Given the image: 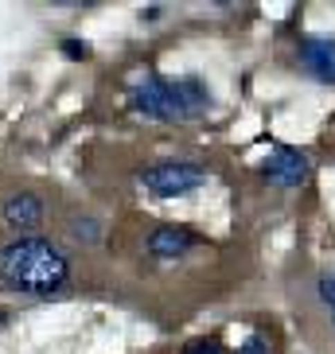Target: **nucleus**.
Listing matches in <instances>:
<instances>
[{
	"mask_svg": "<svg viewBox=\"0 0 335 354\" xmlns=\"http://www.w3.org/2000/svg\"><path fill=\"white\" fill-rule=\"evenodd\" d=\"M145 250H148V257H156V261H183L191 250H199V238L188 226L164 222V226H156L145 238Z\"/></svg>",
	"mask_w": 335,
	"mask_h": 354,
	"instance_id": "6",
	"label": "nucleus"
},
{
	"mask_svg": "<svg viewBox=\"0 0 335 354\" xmlns=\"http://www.w3.org/2000/svg\"><path fill=\"white\" fill-rule=\"evenodd\" d=\"M133 113L148 121H191L210 109V86L203 78H156L148 74L145 82L129 90Z\"/></svg>",
	"mask_w": 335,
	"mask_h": 354,
	"instance_id": "2",
	"label": "nucleus"
},
{
	"mask_svg": "<svg viewBox=\"0 0 335 354\" xmlns=\"http://www.w3.org/2000/svg\"><path fill=\"white\" fill-rule=\"evenodd\" d=\"M71 234L78 241H86V245H90V241H98V234H102V226H98L94 218H90V214H78V218L71 222Z\"/></svg>",
	"mask_w": 335,
	"mask_h": 354,
	"instance_id": "8",
	"label": "nucleus"
},
{
	"mask_svg": "<svg viewBox=\"0 0 335 354\" xmlns=\"http://www.w3.org/2000/svg\"><path fill=\"white\" fill-rule=\"evenodd\" d=\"M136 183L148 191L152 198H188L207 183V171L199 164H188V160H164V164H152L145 167Z\"/></svg>",
	"mask_w": 335,
	"mask_h": 354,
	"instance_id": "3",
	"label": "nucleus"
},
{
	"mask_svg": "<svg viewBox=\"0 0 335 354\" xmlns=\"http://www.w3.org/2000/svg\"><path fill=\"white\" fill-rule=\"evenodd\" d=\"M0 284L20 296H59L71 284V257L51 238H12L0 245Z\"/></svg>",
	"mask_w": 335,
	"mask_h": 354,
	"instance_id": "1",
	"label": "nucleus"
},
{
	"mask_svg": "<svg viewBox=\"0 0 335 354\" xmlns=\"http://www.w3.org/2000/svg\"><path fill=\"white\" fill-rule=\"evenodd\" d=\"M262 176L277 187H300L308 179V152L304 148H293V145H277L269 148V156L262 164Z\"/></svg>",
	"mask_w": 335,
	"mask_h": 354,
	"instance_id": "5",
	"label": "nucleus"
},
{
	"mask_svg": "<svg viewBox=\"0 0 335 354\" xmlns=\"http://www.w3.org/2000/svg\"><path fill=\"white\" fill-rule=\"evenodd\" d=\"M316 292H320V300L332 308V315H335V272H324L320 277V284H316Z\"/></svg>",
	"mask_w": 335,
	"mask_h": 354,
	"instance_id": "10",
	"label": "nucleus"
},
{
	"mask_svg": "<svg viewBox=\"0 0 335 354\" xmlns=\"http://www.w3.org/2000/svg\"><path fill=\"white\" fill-rule=\"evenodd\" d=\"M0 222H4L12 238H35L39 226L47 222V207H43V198L35 191H20L0 207Z\"/></svg>",
	"mask_w": 335,
	"mask_h": 354,
	"instance_id": "4",
	"label": "nucleus"
},
{
	"mask_svg": "<svg viewBox=\"0 0 335 354\" xmlns=\"http://www.w3.org/2000/svg\"><path fill=\"white\" fill-rule=\"evenodd\" d=\"M63 51L71 55V59H86V55H90V47H86V43H74V39H66V43H63Z\"/></svg>",
	"mask_w": 335,
	"mask_h": 354,
	"instance_id": "12",
	"label": "nucleus"
},
{
	"mask_svg": "<svg viewBox=\"0 0 335 354\" xmlns=\"http://www.w3.org/2000/svg\"><path fill=\"white\" fill-rule=\"evenodd\" d=\"M238 354H273V343H269V335H262V331H253V335H246L238 343Z\"/></svg>",
	"mask_w": 335,
	"mask_h": 354,
	"instance_id": "9",
	"label": "nucleus"
},
{
	"mask_svg": "<svg viewBox=\"0 0 335 354\" xmlns=\"http://www.w3.org/2000/svg\"><path fill=\"white\" fill-rule=\"evenodd\" d=\"M183 354H226V351H222L219 339H195V343H188Z\"/></svg>",
	"mask_w": 335,
	"mask_h": 354,
	"instance_id": "11",
	"label": "nucleus"
},
{
	"mask_svg": "<svg viewBox=\"0 0 335 354\" xmlns=\"http://www.w3.org/2000/svg\"><path fill=\"white\" fill-rule=\"evenodd\" d=\"M296 55H300V66L312 74L316 82L335 86V39L332 35H304Z\"/></svg>",
	"mask_w": 335,
	"mask_h": 354,
	"instance_id": "7",
	"label": "nucleus"
}]
</instances>
